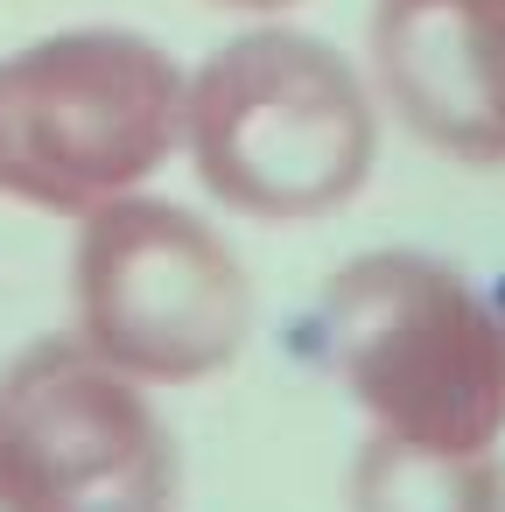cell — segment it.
<instances>
[{
  "label": "cell",
  "instance_id": "6da1fadb",
  "mask_svg": "<svg viewBox=\"0 0 505 512\" xmlns=\"http://www.w3.org/2000/svg\"><path fill=\"white\" fill-rule=\"evenodd\" d=\"M316 337L386 442L484 456L505 435V316L428 253H365L316 295Z\"/></svg>",
  "mask_w": 505,
  "mask_h": 512
},
{
  "label": "cell",
  "instance_id": "7a4b0ae2",
  "mask_svg": "<svg viewBox=\"0 0 505 512\" xmlns=\"http://www.w3.org/2000/svg\"><path fill=\"white\" fill-rule=\"evenodd\" d=\"M183 148L246 218H323L351 204L379 155L365 78L316 36L246 29L183 78Z\"/></svg>",
  "mask_w": 505,
  "mask_h": 512
},
{
  "label": "cell",
  "instance_id": "3957f363",
  "mask_svg": "<svg viewBox=\"0 0 505 512\" xmlns=\"http://www.w3.org/2000/svg\"><path fill=\"white\" fill-rule=\"evenodd\" d=\"M183 148V71L134 29H64L0 64V190L92 218Z\"/></svg>",
  "mask_w": 505,
  "mask_h": 512
},
{
  "label": "cell",
  "instance_id": "277c9868",
  "mask_svg": "<svg viewBox=\"0 0 505 512\" xmlns=\"http://www.w3.org/2000/svg\"><path fill=\"white\" fill-rule=\"evenodd\" d=\"M78 337L148 386H183L239 358L253 330L246 267L225 239L162 197H113L78 239Z\"/></svg>",
  "mask_w": 505,
  "mask_h": 512
},
{
  "label": "cell",
  "instance_id": "5b68a950",
  "mask_svg": "<svg viewBox=\"0 0 505 512\" xmlns=\"http://www.w3.org/2000/svg\"><path fill=\"white\" fill-rule=\"evenodd\" d=\"M176 449L120 365L43 337L0 372V512H169Z\"/></svg>",
  "mask_w": 505,
  "mask_h": 512
},
{
  "label": "cell",
  "instance_id": "8992f818",
  "mask_svg": "<svg viewBox=\"0 0 505 512\" xmlns=\"http://www.w3.org/2000/svg\"><path fill=\"white\" fill-rule=\"evenodd\" d=\"M393 113L456 162H505V0H372Z\"/></svg>",
  "mask_w": 505,
  "mask_h": 512
},
{
  "label": "cell",
  "instance_id": "52a82bcc",
  "mask_svg": "<svg viewBox=\"0 0 505 512\" xmlns=\"http://www.w3.org/2000/svg\"><path fill=\"white\" fill-rule=\"evenodd\" d=\"M358 512H505V484L491 456H442L379 435L358 470Z\"/></svg>",
  "mask_w": 505,
  "mask_h": 512
},
{
  "label": "cell",
  "instance_id": "ba28073f",
  "mask_svg": "<svg viewBox=\"0 0 505 512\" xmlns=\"http://www.w3.org/2000/svg\"><path fill=\"white\" fill-rule=\"evenodd\" d=\"M218 8H239V15H281V8H295V0H218Z\"/></svg>",
  "mask_w": 505,
  "mask_h": 512
}]
</instances>
